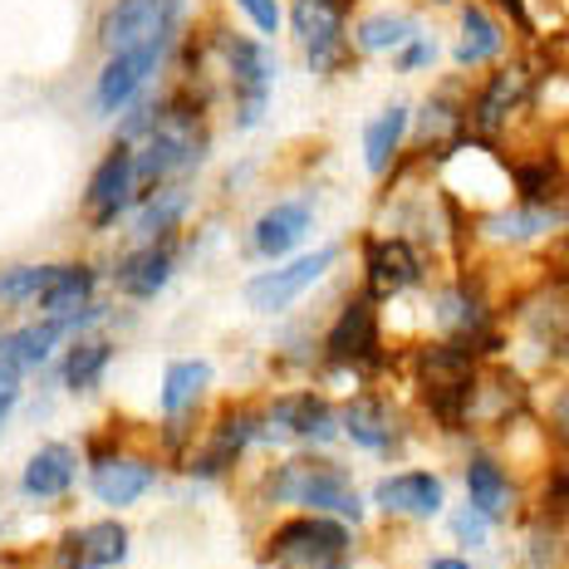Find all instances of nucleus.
<instances>
[{"label": "nucleus", "instance_id": "obj_36", "mask_svg": "<svg viewBox=\"0 0 569 569\" xmlns=\"http://www.w3.org/2000/svg\"><path fill=\"white\" fill-rule=\"evenodd\" d=\"M16 398H20V373H16V369H0V422L10 418Z\"/></svg>", "mask_w": 569, "mask_h": 569}, {"label": "nucleus", "instance_id": "obj_19", "mask_svg": "<svg viewBox=\"0 0 569 569\" xmlns=\"http://www.w3.org/2000/svg\"><path fill=\"white\" fill-rule=\"evenodd\" d=\"M310 227H315V211L305 207V201H280V207L260 211L251 241H256V251H260V256L276 260V256L290 251V246H300L305 236H310Z\"/></svg>", "mask_w": 569, "mask_h": 569}, {"label": "nucleus", "instance_id": "obj_3", "mask_svg": "<svg viewBox=\"0 0 569 569\" xmlns=\"http://www.w3.org/2000/svg\"><path fill=\"white\" fill-rule=\"evenodd\" d=\"M201 148H207V138H201L197 113H187V109H162L158 128H152V133L142 138V148H138V187L158 192V187L168 182L172 172L192 168V162L201 158Z\"/></svg>", "mask_w": 569, "mask_h": 569}, {"label": "nucleus", "instance_id": "obj_24", "mask_svg": "<svg viewBox=\"0 0 569 569\" xmlns=\"http://www.w3.org/2000/svg\"><path fill=\"white\" fill-rule=\"evenodd\" d=\"M20 486H26V496H34V501L64 496L69 486H74V452H69V447H40V452L30 457Z\"/></svg>", "mask_w": 569, "mask_h": 569}, {"label": "nucleus", "instance_id": "obj_10", "mask_svg": "<svg viewBox=\"0 0 569 569\" xmlns=\"http://www.w3.org/2000/svg\"><path fill=\"white\" fill-rule=\"evenodd\" d=\"M133 192H138V148H133V142H118L109 158L99 162V172L89 177L84 207H89L93 231H109L118 221V211L133 201Z\"/></svg>", "mask_w": 569, "mask_h": 569}, {"label": "nucleus", "instance_id": "obj_31", "mask_svg": "<svg viewBox=\"0 0 569 569\" xmlns=\"http://www.w3.org/2000/svg\"><path fill=\"white\" fill-rule=\"evenodd\" d=\"M50 280H54V266H16V270H6V276H0V300H6V305L40 300Z\"/></svg>", "mask_w": 569, "mask_h": 569}, {"label": "nucleus", "instance_id": "obj_22", "mask_svg": "<svg viewBox=\"0 0 569 569\" xmlns=\"http://www.w3.org/2000/svg\"><path fill=\"white\" fill-rule=\"evenodd\" d=\"M93 496L109 506H133L142 491L152 486V467L148 461H133V457H103L93 467Z\"/></svg>", "mask_w": 569, "mask_h": 569}, {"label": "nucleus", "instance_id": "obj_35", "mask_svg": "<svg viewBox=\"0 0 569 569\" xmlns=\"http://www.w3.org/2000/svg\"><path fill=\"white\" fill-rule=\"evenodd\" d=\"M550 427H555V437L569 447V383L555 393V402H550Z\"/></svg>", "mask_w": 569, "mask_h": 569}, {"label": "nucleus", "instance_id": "obj_7", "mask_svg": "<svg viewBox=\"0 0 569 569\" xmlns=\"http://www.w3.org/2000/svg\"><path fill=\"white\" fill-rule=\"evenodd\" d=\"M290 26H295V40H300L305 59L319 74H335L349 59V16L325 0H295L290 10Z\"/></svg>", "mask_w": 569, "mask_h": 569}, {"label": "nucleus", "instance_id": "obj_12", "mask_svg": "<svg viewBox=\"0 0 569 569\" xmlns=\"http://www.w3.org/2000/svg\"><path fill=\"white\" fill-rule=\"evenodd\" d=\"M162 54H168V40H152V44H138V50L109 54L99 84H93V109H99V113H118L142 84H148L152 74H158Z\"/></svg>", "mask_w": 569, "mask_h": 569}, {"label": "nucleus", "instance_id": "obj_37", "mask_svg": "<svg viewBox=\"0 0 569 569\" xmlns=\"http://www.w3.org/2000/svg\"><path fill=\"white\" fill-rule=\"evenodd\" d=\"M427 569H471V565H467V560H457V555H442V560H432Z\"/></svg>", "mask_w": 569, "mask_h": 569}, {"label": "nucleus", "instance_id": "obj_16", "mask_svg": "<svg viewBox=\"0 0 569 569\" xmlns=\"http://www.w3.org/2000/svg\"><path fill=\"white\" fill-rule=\"evenodd\" d=\"M506 50V26L496 20L491 6H481V0H461L457 10V64L461 69H477V64H491V59H501Z\"/></svg>", "mask_w": 569, "mask_h": 569}, {"label": "nucleus", "instance_id": "obj_6", "mask_svg": "<svg viewBox=\"0 0 569 569\" xmlns=\"http://www.w3.org/2000/svg\"><path fill=\"white\" fill-rule=\"evenodd\" d=\"M221 54H227V74L236 89V123L256 128L270 103V79H276V59L266 44L246 40V34H221Z\"/></svg>", "mask_w": 569, "mask_h": 569}, {"label": "nucleus", "instance_id": "obj_26", "mask_svg": "<svg viewBox=\"0 0 569 569\" xmlns=\"http://www.w3.org/2000/svg\"><path fill=\"white\" fill-rule=\"evenodd\" d=\"M89 295H93V270L89 266H54V280L44 284V295H40V310H50V315L84 310Z\"/></svg>", "mask_w": 569, "mask_h": 569}, {"label": "nucleus", "instance_id": "obj_15", "mask_svg": "<svg viewBox=\"0 0 569 569\" xmlns=\"http://www.w3.org/2000/svg\"><path fill=\"white\" fill-rule=\"evenodd\" d=\"M373 501L383 506L388 516H408V520H432L442 516V481L432 471H398V477H383L373 491Z\"/></svg>", "mask_w": 569, "mask_h": 569}, {"label": "nucleus", "instance_id": "obj_30", "mask_svg": "<svg viewBox=\"0 0 569 569\" xmlns=\"http://www.w3.org/2000/svg\"><path fill=\"white\" fill-rule=\"evenodd\" d=\"M109 359H113V343H74L69 359H64V383L69 388L99 383V373L109 369Z\"/></svg>", "mask_w": 569, "mask_h": 569}, {"label": "nucleus", "instance_id": "obj_29", "mask_svg": "<svg viewBox=\"0 0 569 569\" xmlns=\"http://www.w3.org/2000/svg\"><path fill=\"white\" fill-rule=\"evenodd\" d=\"M182 211H187V192H182V187H158V192L148 197V207L138 211V236H142V246H152L162 231H172L177 221H182Z\"/></svg>", "mask_w": 569, "mask_h": 569}, {"label": "nucleus", "instance_id": "obj_23", "mask_svg": "<svg viewBox=\"0 0 569 569\" xmlns=\"http://www.w3.org/2000/svg\"><path fill=\"white\" fill-rule=\"evenodd\" d=\"M168 276H172V251L152 241V246H142L138 256H128L113 280H118V290L133 295V300H152V295L168 284Z\"/></svg>", "mask_w": 569, "mask_h": 569}, {"label": "nucleus", "instance_id": "obj_38", "mask_svg": "<svg viewBox=\"0 0 569 569\" xmlns=\"http://www.w3.org/2000/svg\"><path fill=\"white\" fill-rule=\"evenodd\" d=\"M0 339H6V335H0Z\"/></svg>", "mask_w": 569, "mask_h": 569}, {"label": "nucleus", "instance_id": "obj_18", "mask_svg": "<svg viewBox=\"0 0 569 569\" xmlns=\"http://www.w3.org/2000/svg\"><path fill=\"white\" fill-rule=\"evenodd\" d=\"M128 555V530L123 526H89L79 530V536L64 540V550H59V565L64 569H113L123 565Z\"/></svg>", "mask_w": 569, "mask_h": 569}, {"label": "nucleus", "instance_id": "obj_20", "mask_svg": "<svg viewBox=\"0 0 569 569\" xmlns=\"http://www.w3.org/2000/svg\"><path fill=\"white\" fill-rule=\"evenodd\" d=\"M467 501L477 506L486 520H506L516 506V486L511 477L501 471V461L496 457H471L467 461Z\"/></svg>", "mask_w": 569, "mask_h": 569}, {"label": "nucleus", "instance_id": "obj_28", "mask_svg": "<svg viewBox=\"0 0 569 569\" xmlns=\"http://www.w3.org/2000/svg\"><path fill=\"white\" fill-rule=\"evenodd\" d=\"M207 383H211V363H201V359L172 363V369L162 373V412H187Z\"/></svg>", "mask_w": 569, "mask_h": 569}, {"label": "nucleus", "instance_id": "obj_27", "mask_svg": "<svg viewBox=\"0 0 569 569\" xmlns=\"http://www.w3.org/2000/svg\"><path fill=\"white\" fill-rule=\"evenodd\" d=\"M418 34V20L412 16H369L359 20V30H353V44H359L363 54H393L402 44Z\"/></svg>", "mask_w": 569, "mask_h": 569}, {"label": "nucleus", "instance_id": "obj_9", "mask_svg": "<svg viewBox=\"0 0 569 569\" xmlns=\"http://www.w3.org/2000/svg\"><path fill=\"white\" fill-rule=\"evenodd\" d=\"M339 260V246H319V251L290 260V266H270L266 276H256L246 284V305L260 315H276V310H290L295 300H300L310 284H319L329 276V266Z\"/></svg>", "mask_w": 569, "mask_h": 569}, {"label": "nucleus", "instance_id": "obj_14", "mask_svg": "<svg viewBox=\"0 0 569 569\" xmlns=\"http://www.w3.org/2000/svg\"><path fill=\"white\" fill-rule=\"evenodd\" d=\"M99 319V310H69V315H50L44 325H30V329H16V335L0 339V369H16V373H30L34 363L50 359V349L64 335H74L79 325Z\"/></svg>", "mask_w": 569, "mask_h": 569}, {"label": "nucleus", "instance_id": "obj_2", "mask_svg": "<svg viewBox=\"0 0 569 569\" xmlns=\"http://www.w3.org/2000/svg\"><path fill=\"white\" fill-rule=\"evenodd\" d=\"M270 560L284 569H343L353 560V536L343 520L310 511L270 536Z\"/></svg>", "mask_w": 569, "mask_h": 569}, {"label": "nucleus", "instance_id": "obj_32", "mask_svg": "<svg viewBox=\"0 0 569 569\" xmlns=\"http://www.w3.org/2000/svg\"><path fill=\"white\" fill-rule=\"evenodd\" d=\"M432 59H437V40L418 30L402 50H393V69L398 74H418V69H432Z\"/></svg>", "mask_w": 569, "mask_h": 569}, {"label": "nucleus", "instance_id": "obj_13", "mask_svg": "<svg viewBox=\"0 0 569 569\" xmlns=\"http://www.w3.org/2000/svg\"><path fill=\"white\" fill-rule=\"evenodd\" d=\"M266 437H295V442H329V437L339 432V418L335 408H329L319 393H290L280 402H270L266 412V427H260Z\"/></svg>", "mask_w": 569, "mask_h": 569}, {"label": "nucleus", "instance_id": "obj_34", "mask_svg": "<svg viewBox=\"0 0 569 569\" xmlns=\"http://www.w3.org/2000/svg\"><path fill=\"white\" fill-rule=\"evenodd\" d=\"M486 526H491V520H486L477 506H461V511L452 516V530H457V540H467V545H486Z\"/></svg>", "mask_w": 569, "mask_h": 569}, {"label": "nucleus", "instance_id": "obj_33", "mask_svg": "<svg viewBox=\"0 0 569 569\" xmlns=\"http://www.w3.org/2000/svg\"><path fill=\"white\" fill-rule=\"evenodd\" d=\"M246 10V20L260 30V34H276L280 30V0H236Z\"/></svg>", "mask_w": 569, "mask_h": 569}, {"label": "nucleus", "instance_id": "obj_17", "mask_svg": "<svg viewBox=\"0 0 569 569\" xmlns=\"http://www.w3.org/2000/svg\"><path fill=\"white\" fill-rule=\"evenodd\" d=\"M339 427L363 452H393L402 442V422L393 418V408H388L383 398H353L349 408L339 412Z\"/></svg>", "mask_w": 569, "mask_h": 569}, {"label": "nucleus", "instance_id": "obj_25", "mask_svg": "<svg viewBox=\"0 0 569 569\" xmlns=\"http://www.w3.org/2000/svg\"><path fill=\"white\" fill-rule=\"evenodd\" d=\"M256 432H260V427H256L251 412H231V418H221L217 442H211L207 452L192 461V471H197V477H217V471H227V461H236V452H241Z\"/></svg>", "mask_w": 569, "mask_h": 569}, {"label": "nucleus", "instance_id": "obj_1", "mask_svg": "<svg viewBox=\"0 0 569 569\" xmlns=\"http://www.w3.org/2000/svg\"><path fill=\"white\" fill-rule=\"evenodd\" d=\"M270 501L280 506H305V511H319V516H343V520H359L363 506L353 496V481L349 471L335 467V461H284L276 477L266 481Z\"/></svg>", "mask_w": 569, "mask_h": 569}, {"label": "nucleus", "instance_id": "obj_21", "mask_svg": "<svg viewBox=\"0 0 569 569\" xmlns=\"http://www.w3.org/2000/svg\"><path fill=\"white\" fill-rule=\"evenodd\" d=\"M408 123H412L408 103H388V109L363 128V162H369L373 177H388V168L398 162L402 138H408Z\"/></svg>", "mask_w": 569, "mask_h": 569}, {"label": "nucleus", "instance_id": "obj_5", "mask_svg": "<svg viewBox=\"0 0 569 569\" xmlns=\"http://www.w3.org/2000/svg\"><path fill=\"white\" fill-rule=\"evenodd\" d=\"M177 16H182V0H113L99 20V40L103 50H138L152 40H172Z\"/></svg>", "mask_w": 569, "mask_h": 569}, {"label": "nucleus", "instance_id": "obj_8", "mask_svg": "<svg viewBox=\"0 0 569 569\" xmlns=\"http://www.w3.org/2000/svg\"><path fill=\"white\" fill-rule=\"evenodd\" d=\"M422 276H427V260L408 236H373L369 251H363V284H369V295L378 305L418 290Z\"/></svg>", "mask_w": 569, "mask_h": 569}, {"label": "nucleus", "instance_id": "obj_11", "mask_svg": "<svg viewBox=\"0 0 569 569\" xmlns=\"http://www.w3.org/2000/svg\"><path fill=\"white\" fill-rule=\"evenodd\" d=\"M329 363H349V369H369V363H378V343H383V335H378V300L373 295H359V300H349L335 319V329H329Z\"/></svg>", "mask_w": 569, "mask_h": 569}, {"label": "nucleus", "instance_id": "obj_4", "mask_svg": "<svg viewBox=\"0 0 569 569\" xmlns=\"http://www.w3.org/2000/svg\"><path fill=\"white\" fill-rule=\"evenodd\" d=\"M536 79H540V69L530 64V59H511V64L491 69V74L481 79V89L467 93V123L477 128L481 138L506 133V123H511L520 109H530Z\"/></svg>", "mask_w": 569, "mask_h": 569}]
</instances>
